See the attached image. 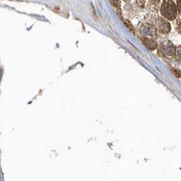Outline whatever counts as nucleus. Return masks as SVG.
<instances>
[{
    "label": "nucleus",
    "instance_id": "4",
    "mask_svg": "<svg viewBox=\"0 0 181 181\" xmlns=\"http://www.w3.org/2000/svg\"><path fill=\"white\" fill-rule=\"evenodd\" d=\"M142 33L145 35H148V36H154L156 34V30L154 27L150 25H144L141 27Z\"/></svg>",
    "mask_w": 181,
    "mask_h": 181
},
{
    "label": "nucleus",
    "instance_id": "3",
    "mask_svg": "<svg viewBox=\"0 0 181 181\" xmlns=\"http://www.w3.org/2000/svg\"><path fill=\"white\" fill-rule=\"evenodd\" d=\"M157 27L158 30L163 34L169 33L171 30V27L169 22L161 18H160L159 19V21H158Z\"/></svg>",
    "mask_w": 181,
    "mask_h": 181
},
{
    "label": "nucleus",
    "instance_id": "6",
    "mask_svg": "<svg viewBox=\"0 0 181 181\" xmlns=\"http://www.w3.org/2000/svg\"><path fill=\"white\" fill-rule=\"evenodd\" d=\"M175 27L176 30L179 32L180 34H181V20H179L175 25Z\"/></svg>",
    "mask_w": 181,
    "mask_h": 181
},
{
    "label": "nucleus",
    "instance_id": "10",
    "mask_svg": "<svg viewBox=\"0 0 181 181\" xmlns=\"http://www.w3.org/2000/svg\"><path fill=\"white\" fill-rule=\"evenodd\" d=\"M91 8H92V12H93V15H94V16H95H95H96V14H95V10L94 6H93V5H91Z\"/></svg>",
    "mask_w": 181,
    "mask_h": 181
},
{
    "label": "nucleus",
    "instance_id": "5",
    "mask_svg": "<svg viewBox=\"0 0 181 181\" xmlns=\"http://www.w3.org/2000/svg\"><path fill=\"white\" fill-rule=\"evenodd\" d=\"M143 42L148 48H150V49H151V50L155 49V48H156L157 46V44L156 42L153 40H151V39L144 38Z\"/></svg>",
    "mask_w": 181,
    "mask_h": 181
},
{
    "label": "nucleus",
    "instance_id": "2",
    "mask_svg": "<svg viewBox=\"0 0 181 181\" xmlns=\"http://www.w3.org/2000/svg\"><path fill=\"white\" fill-rule=\"evenodd\" d=\"M176 48L170 41H166L160 45V52L163 56L172 57L176 53Z\"/></svg>",
    "mask_w": 181,
    "mask_h": 181
},
{
    "label": "nucleus",
    "instance_id": "8",
    "mask_svg": "<svg viewBox=\"0 0 181 181\" xmlns=\"http://www.w3.org/2000/svg\"><path fill=\"white\" fill-rule=\"evenodd\" d=\"M110 2H111L112 5L115 6V7L119 6V0H110Z\"/></svg>",
    "mask_w": 181,
    "mask_h": 181
},
{
    "label": "nucleus",
    "instance_id": "7",
    "mask_svg": "<svg viewBox=\"0 0 181 181\" xmlns=\"http://www.w3.org/2000/svg\"><path fill=\"white\" fill-rule=\"evenodd\" d=\"M176 54V57L178 59H179V61H181V46H179L177 48Z\"/></svg>",
    "mask_w": 181,
    "mask_h": 181
},
{
    "label": "nucleus",
    "instance_id": "1",
    "mask_svg": "<svg viewBox=\"0 0 181 181\" xmlns=\"http://www.w3.org/2000/svg\"><path fill=\"white\" fill-rule=\"evenodd\" d=\"M161 13L163 17L173 21L177 17L176 6L172 0H164L161 6Z\"/></svg>",
    "mask_w": 181,
    "mask_h": 181
},
{
    "label": "nucleus",
    "instance_id": "9",
    "mask_svg": "<svg viewBox=\"0 0 181 181\" xmlns=\"http://www.w3.org/2000/svg\"><path fill=\"white\" fill-rule=\"evenodd\" d=\"M177 7L178 10H179V12L181 14V0H177Z\"/></svg>",
    "mask_w": 181,
    "mask_h": 181
}]
</instances>
